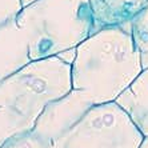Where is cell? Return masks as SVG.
I'll return each instance as SVG.
<instances>
[{
  "instance_id": "3957f363",
  "label": "cell",
  "mask_w": 148,
  "mask_h": 148,
  "mask_svg": "<svg viewBox=\"0 0 148 148\" xmlns=\"http://www.w3.org/2000/svg\"><path fill=\"white\" fill-rule=\"evenodd\" d=\"M72 90L71 64L59 56L32 60L0 80V108H10L35 125L45 107Z\"/></svg>"
},
{
  "instance_id": "9c48e42d",
  "label": "cell",
  "mask_w": 148,
  "mask_h": 148,
  "mask_svg": "<svg viewBox=\"0 0 148 148\" xmlns=\"http://www.w3.org/2000/svg\"><path fill=\"white\" fill-rule=\"evenodd\" d=\"M0 148H55L52 140L41 138L35 131L17 134L7 140Z\"/></svg>"
},
{
  "instance_id": "30bf717a",
  "label": "cell",
  "mask_w": 148,
  "mask_h": 148,
  "mask_svg": "<svg viewBox=\"0 0 148 148\" xmlns=\"http://www.w3.org/2000/svg\"><path fill=\"white\" fill-rule=\"evenodd\" d=\"M23 7L21 0H0V25L16 17Z\"/></svg>"
},
{
  "instance_id": "6da1fadb",
  "label": "cell",
  "mask_w": 148,
  "mask_h": 148,
  "mask_svg": "<svg viewBox=\"0 0 148 148\" xmlns=\"http://www.w3.org/2000/svg\"><path fill=\"white\" fill-rule=\"evenodd\" d=\"M143 71L131 32L121 27L97 29L75 48L72 90L87 111L115 101Z\"/></svg>"
},
{
  "instance_id": "52a82bcc",
  "label": "cell",
  "mask_w": 148,
  "mask_h": 148,
  "mask_svg": "<svg viewBox=\"0 0 148 148\" xmlns=\"http://www.w3.org/2000/svg\"><path fill=\"white\" fill-rule=\"evenodd\" d=\"M115 101L127 112L141 134L148 136V67L143 68Z\"/></svg>"
},
{
  "instance_id": "ba28073f",
  "label": "cell",
  "mask_w": 148,
  "mask_h": 148,
  "mask_svg": "<svg viewBox=\"0 0 148 148\" xmlns=\"http://www.w3.org/2000/svg\"><path fill=\"white\" fill-rule=\"evenodd\" d=\"M134 44L140 55L143 68L148 67V5L141 10L131 21Z\"/></svg>"
},
{
  "instance_id": "8fae6325",
  "label": "cell",
  "mask_w": 148,
  "mask_h": 148,
  "mask_svg": "<svg viewBox=\"0 0 148 148\" xmlns=\"http://www.w3.org/2000/svg\"><path fill=\"white\" fill-rule=\"evenodd\" d=\"M139 148H148V136H144L143 141H141V144Z\"/></svg>"
},
{
  "instance_id": "277c9868",
  "label": "cell",
  "mask_w": 148,
  "mask_h": 148,
  "mask_svg": "<svg viewBox=\"0 0 148 148\" xmlns=\"http://www.w3.org/2000/svg\"><path fill=\"white\" fill-rule=\"evenodd\" d=\"M143 139L127 112L111 101L91 107L52 143L55 148H139Z\"/></svg>"
},
{
  "instance_id": "8992f818",
  "label": "cell",
  "mask_w": 148,
  "mask_h": 148,
  "mask_svg": "<svg viewBox=\"0 0 148 148\" xmlns=\"http://www.w3.org/2000/svg\"><path fill=\"white\" fill-rule=\"evenodd\" d=\"M148 5V0H90L93 27L103 29L131 23Z\"/></svg>"
},
{
  "instance_id": "7a4b0ae2",
  "label": "cell",
  "mask_w": 148,
  "mask_h": 148,
  "mask_svg": "<svg viewBox=\"0 0 148 148\" xmlns=\"http://www.w3.org/2000/svg\"><path fill=\"white\" fill-rule=\"evenodd\" d=\"M16 23L25 35L31 60L75 49L93 28L90 0H35L21 8Z\"/></svg>"
},
{
  "instance_id": "5b68a950",
  "label": "cell",
  "mask_w": 148,
  "mask_h": 148,
  "mask_svg": "<svg viewBox=\"0 0 148 148\" xmlns=\"http://www.w3.org/2000/svg\"><path fill=\"white\" fill-rule=\"evenodd\" d=\"M28 41L16 17L0 25V80L31 63Z\"/></svg>"
}]
</instances>
